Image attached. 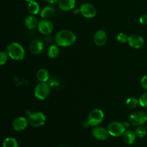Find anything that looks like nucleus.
Segmentation results:
<instances>
[{"label": "nucleus", "instance_id": "f257e3e1", "mask_svg": "<svg viewBox=\"0 0 147 147\" xmlns=\"http://www.w3.org/2000/svg\"><path fill=\"white\" fill-rule=\"evenodd\" d=\"M76 40V34L67 30H60L55 35L56 44L61 47H70L74 44Z\"/></svg>", "mask_w": 147, "mask_h": 147}, {"label": "nucleus", "instance_id": "f03ea898", "mask_svg": "<svg viewBox=\"0 0 147 147\" xmlns=\"http://www.w3.org/2000/svg\"><path fill=\"white\" fill-rule=\"evenodd\" d=\"M8 55L16 61H20L24 59L25 56V51L22 46L17 42H12L9 45L7 48Z\"/></svg>", "mask_w": 147, "mask_h": 147}, {"label": "nucleus", "instance_id": "7ed1b4c3", "mask_svg": "<svg viewBox=\"0 0 147 147\" xmlns=\"http://www.w3.org/2000/svg\"><path fill=\"white\" fill-rule=\"evenodd\" d=\"M104 119V113L100 109H94L90 112L88 117V123L90 126H97L102 123Z\"/></svg>", "mask_w": 147, "mask_h": 147}, {"label": "nucleus", "instance_id": "20e7f679", "mask_svg": "<svg viewBox=\"0 0 147 147\" xmlns=\"http://www.w3.org/2000/svg\"><path fill=\"white\" fill-rule=\"evenodd\" d=\"M107 129L109 134L115 137L121 136L126 131V127L124 124L119 121H113L109 123Z\"/></svg>", "mask_w": 147, "mask_h": 147}, {"label": "nucleus", "instance_id": "39448f33", "mask_svg": "<svg viewBox=\"0 0 147 147\" xmlns=\"http://www.w3.org/2000/svg\"><path fill=\"white\" fill-rule=\"evenodd\" d=\"M28 122L33 127H40L43 126L46 121V117L41 112H34L28 116Z\"/></svg>", "mask_w": 147, "mask_h": 147}, {"label": "nucleus", "instance_id": "423d86ee", "mask_svg": "<svg viewBox=\"0 0 147 147\" xmlns=\"http://www.w3.org/2000/svg\"><path fill=\"white\" fill-rule=\"evenodd\" d=\"M50 94V87L46 83H40L36 86L34 96L40 100H45Z\"/></svg>", "mask_w": 147, "mask_h": 147}, {"label": "nucleus", "instance_id": "0eeeda50", "mask_svg": "<svg viewBox=\"0 0 147 147\" xmlns=\"http://www.w3.org/2000/svg\"><path fill=\"white\" fill-rule=\"evenodd\" d=\"M147 121L146 113L142 111H134L129 116V121L134 126H140L144 124Z\"/></svg>", "mask_w": 147, "mask_h": 147}, {"label": "nucleus", "instance_id": "6e6552de", "mask_svg": "<svg viewBox=\"0 0 147 147\" xmlns=\"http://www.w3.org/2000/svg\"><path fill=\"white\" fill-rule=\"evenodd\" d=\"M80 12L86 18H93L96 15V9L94 6L89 3H83L80 7Z\"/></svg>", "mask_w": 147, "mask_h": 147}, {"label": "nucleus", "instance_id": "1a4fd4ad", "mask_svg": "<svg viewBox=\"0 0 147 147\" xmlns=\"http://www.w3.org/2000/svg\"><path fill=\"white\" fill-rule=\"evenodd\" d=\"M128 43L131 47L135 49L142 48L144 45V38L139 34H131L128 38Z\"/></svg>", "mask_w": 147, "mask_h": 147}, {"label": "nucleus", "instance_id": "9d476101", "mask_svg": "<svg viewBox=\"0 0 147 147\" xmlns=\"http://www.w3.org/2000/svg\"><path fill=\"white\" fill-rule=\"evenodd\" d=\"M39 32L42 34H50L53 30V24L50 21L47 20H43L39 22L37 25Z\"/></svg>", "mask_w": 147, "mask_h": 147}, {"label": "nucleus", "instance_id": "9b49d317", "mask_svg": "<svg viewBox=\"0 0 147 147\" xmlns=\"http://www.w3.org/2000/svg\"><path fill=\"white\" fill-rule=\"evenodd\" d=\"M92 134L96 138V139L99 141H105L109 137V131L108 129H106L103 127L100 126H95L94 129L92 131Z\"/></svg>", "mask_w": 147, "mask_h": 147}, {"label": "nucleus", "instance_id": "f8f14e48", "mask_svg": "<svg viewBox=\"0 0 147 147\" xmlns=\"http://www.w3.org/2000/svg\"><path fill=\"white\" fill-rule=\"evenodd\" d=\"M93 41L97 46H103L107 41V34L105 30H98L95 33Z\"/></svg>", "mask_w": 147, "mask_h": 147}, {"label": "nucleus", "instance_id": "ddd939ff", "mask_svg": "<svg viewBox=\"0 0 147 147\" xmlns=\"http://www.w3.org/2000/svg\"><path fill=\"white\" fill-rule=\"evenodd\" d=\"M28 120L26 119L24 117L16 118L12 123V127L16 131H22L27 128L28 124Z\"/></svg>", "mask_w": 147, "mask_h": 147}, {"label": "nucleus", "instance_id": "4468645a", "mask_svg": "<svg viewBox=\"0 0 147 147\" xmlns=\"http://www.w3.org/2000/svg\"><path fill=\"white\" fill-rule=\"evenodd\" d=\"M44 45L43 43L39 40H33L29 45L30 51L34 55H39L42 52Z\"/></svg>", "mask_w": 147, "mask_h": 147}, {"label": "nucleus", "instance_id": "2eb2a0df", "mask_svg": "<svg viewBox=\"0 0 147 147\" xmlns=\"http://www.w3.org/2000/svg\"><path fill=\"white\" fill-rule=\"evenodd\" d=\"M59 7L63 11H70L74 9L76 6V0H60Z\"/></svg>", "mask_w": 147, "mask_h": 147}, {"label": "nucleus", "instance_id": "dca6fc26", "mask_svg": "<svg viewBox=\"0 0 147 147\" xmlns=\"http://www.w3.org/2000/svg\"><path fill=\"white\" fill-rule=\"evenodd\" d=\"M123 141H124L125 143L126 144L131 145L136 142V133L133 132L131 130L126 131L124 132V134H123Z\"/></svg>", "mask_w": 147, "mask_h": 147}, {"label": "nucleus", "instance_id": "f3484780", "mask_svg": "<svg viewBox=\"0 0 147 147\" xmlns=\"http://www.w3.org/2000/svg\"><path fill=\"white\" fill-rule=\"evenodd\" d=\"M37 78L40 83H46L50 78V73L46 69H40L37 73Z\"/></svg>", "mask_w": 147, "mask_h": 147}, {"label": "nucleus", "instance_id": "a211bd4d", "mask_svg": "<svg viewBox=\"0 0 147 147\" xmlns=\"http://www.w3.org/2000/svg\"><path fill=\"white\" fill-rule=\"evenodd\" d=\"M38 23L37 18L34 16H28L26 17L25 20H24V24L30 30L35 28L38 25Z\"/></svg>", "mask_w": 147, "mask_h": 147}, {"label": "nucleus", "instance_id": "6ab92c4d", "mask_svg": "<svg viewBox=\"0 0 147 147\" xmlns=\"http://www.w3.org/2000/svg\"><path fill=\"white\" fill-rule=\"evenodd\" d=\"M55 12V9L54 7H50V6H47V7H45L42 9L41 10V12H40V16H41L42 18L47 19L51 17L53 14Z\"/></svg>", "mask_w": 147, "mask_h": 147}, {"label": "nucleus", "instance_id": "aec40b11", "mask_svg": "<svg viewBox=\"0 0 147 147\" xmlns=\"http://www.w3.org/2000/svg\"><path fill=\"white\" fill-rule=\"evenodd\" d=\"M27 9H28V11L32 15H36L40 11V6H39L38 3L36 2L35 1L29 2Z\"/></svg>", "mask_w": 147, "mask_h": 147}, {"label": "nucleus", "instance_id": "412c9836", "mask_svg": "<svg viewBox=\"0 0 147 147\" xmlns=\"http://www.w3.org/2000/svg\"><path fill=\"white\" fill-rule=\"evenodd\" d=\"M47 53L50 58H56L60 54V50L57 45H51L47 49Z\"/></svg>", "mask_w": 147, "mask_h": 147}, {"label": "nucleus", "instance_id": "4be33fe9", "mask_svg": "<svg viewBox=\"0 0 147 147\" xmlns=\"http://www.w3.org/2000/svg\"><path fill=\"white\" fill-rule=\"evenodd\" d=\"M3 147H18V143L14 138L8 137L4 139Z\"/></svg>", "mask_w": 147, "mask_h": 147}, {"label": "nucleus", "instance_id": "5701e85b", "mask_svg": "<svg viewBox=\"0 0 147 147\" xmlns=\"http://www.w3.org/2000/svg\"><path fill=\"white\" fill-rule=\"evenodd\" d=\"M126 105L130 109H135L139 103V100L135 97H131L126 100Z\"/></svg>", "mask_w": 147, "mask_h": 147}, {"label": "nucleus", "instance_id": "b1692460", "mask_svg": "<svg viewBox=\"0 0 147 147\" xmlns=\"http://www.w3.org/2000/svg\"><path fill=\"white\" fill-rule=\"evenodd\" d=\"M135 133H136V136H138L139 137L143 138L146 135L147 131H146V128L144 127V126H140L136 129V132H135Z\"/></svg>", "mask_w": 147, "mask_h": 147}, {"label": "nucleus", "instance_id": "393cba45", "mask_svg": "<svg viewBox=\"0 0 147 147\" xmlns=\"http://www.w3.org/2000/svg\"><path fill=\"white\" fill-rule=\"evenodd\" d=\"M139 104L144 108H147V92L143 93L139 99Z\"/></svg>", "mask_w": 147, "mask_h": 147}, {"label": "nucleus", "instance_id": "a878e982", "mask_svg": "<svg viewBox=\"0 0 147 147\" xmlns=\"http://www.w3.org/2000/svg\"><path fill=\"white\" fill-rule=\"evenodd\" d=\"M128 37L125 33H119L117 36V40L118 42H119L120 43H126V42H128Z\"/></svg>", "mask_w": 147, "mask_h": 147}, {"label": "nucleus", "instance_id": "bb28decb", "mask_svg": "<svg viewBox=\"0 0 147 147\" xmlns=\"http://www.w3.org/2000/svg\"><path fill=\"white\" fill-rule=\"evenodd\" d=\"M7 53H5L4 51H1L0 53V65H3L5 64L7 61Z\"/></svg>", "mask_w": 147, "mask_h": 147}, {"label": "nucleus", "instance_id": "cd10ccee", "mask_svg": "<svg viewBox=\"0 0 147 147\" xmlns=\"http://www.w3.org/2000/svg\"><path fill=\"white\" fill-rule=\"evenodd\" d=\"M141 85L145 90H147V75L142 77V80H141Z\"/></svg>", "mask_w": 147, "mask_h": 147}, {"label": "nucleus", "instance_id": "c85d7f7f", "mask_svg": "<svg viewBox=\"0 0 147 147\" xmlns=\"http://www.w3.org/2000/svg\"><path fill=\"white\" fill-rule=\"evenodd\" d=\"M139 22L142 24H147V14H143L139 18Z\"/></svg>", "mask_w": 147, "mask_h": 147}, {"label": "nucleus", "instance_id": "c756f323", "mask_svg": "<svg viewBox=\"0 0 147 147\" xmlns=\"http://www.w3.org/2000/svg\"><path fill=\"white\" fill-rule=\"evenodd\" d=\"M45 1H47V3H49V4H56V3L59 2L60 0H45Z\"/></svg>", "mask_w": 147, "mask_h": 147}, {"label": "nucleus", "instance_id": "7c9ffc66", "mask_svg": "<svg viewBox=\"0 0 147 147\" xmlns=\"http://www.w3.org/2000/svg\"><path fill=\"white\" fill-rule=\"evenodd\" d=\"M26 1H28V2H30V1H34V0H25Z\"/></svg>", "mask_w": 147, "mask_h": 147}, {"label": "nucleus", "instance_id": "2f4dec72", "mask_svg": "<svg viewBox=\"0 0 147 147\" xmlns=\"http://www.w3.org/2000/svg\"><path fill=\"white\" fill-rule=\"evenodd\" d=\"M146 115H147V111H146Z\"/></svg>", "mask_w": 147, "mask_h": 147}]
</instances>
